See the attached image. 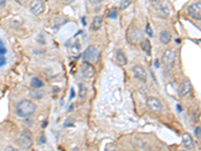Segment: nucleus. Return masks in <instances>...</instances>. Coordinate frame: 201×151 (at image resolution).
Listing matches in <instances>:
<instances>
[{"label":"nucleus","mask_w":201,"mask_h":151,"mask_svg":"<svg viewBox=\"0 0 201 151\" xmlns=\"http://www.w3.org/2000/svg\"><path fill=\"white\" fill-rule=\"evenodd\" d=\"M15 111L18 117L28 118L33 115L36 111V105L29 100H21L15 106Z\"/></svg>","instance_id":"1"},{"label":"nucleus","mask_w":201,"mask_h":151,"mask_svg":"<svg viewBox=\"0 0 201 151\" xmlns=\"http://www.w3.org/2000/svg\"><path fill=\"white\" fill-rule=\"evenodd\" d=\"M17 144L21 149H30L33 146V137L32 133L28 129H24L18 134L17 136Z\"/></svg>","instance_id":"2"},{"label":"nucleus","mask_w":201,"mask_h":151,"mask_svg":"<svg viewBox=\"0 0 201 151\" xmlns=\"http://www.w3.org/2000/svg\"><path fill=\"white\" fill-rule=\"evenodd\" d=\"M126 38L131 44H139L144 39V33L136 25H131L126 31Z\"/></svg>","instance_id":"3"},{"label":"nucleus","mask_w":201,"mask_h":151,"mask_svg":"<svg viewBox=\"0 0 201 151\" xmlns=\"http://www.w3.org/2000/svg\"><path fill=\"white\" fill-rule=\"evenodd\" d=\"M83 57L84 62H88L91 63H97L100 57V52L95 46H89L84 50Z\"/></svg>","instance_id":"4"},{"label":"nucleus","mask_w":201,"mask_h":151,"mask_svg":"<svg viewBox=\"0 0 201 151\" xmlns=\"http://www.w3.org/2000/svg\"><path fill=\"white\" fill-rule=\"evenodd\" d=\"M176 60V52L172 49H167L162 55V63L166 68L171 69L174 67Z\"/></svg>","instance_id":"5"},{"label":"nucleus","mask_w":201,"mask_h":151,"mask_svg":"<svg viewBox=\"0 0 201 151\" xmlns=\"http://www.w3.org/2000/svg\"><path fill=\"white\" fill-rule=\"evenodd\" d=\"M146 106L150 111H152V112H154L156 114L161 113L163 110V105H162V103L160 102V100L153 96H150L147 98Z\"/></svg>","instance_id":"6"},{"label":"nucleus","mask_w":201,"mask_h":151,"mask_svg":"<svg viewBox=\"0 0 201 151\" xmlns=\"http://www.w3.org/2000/svg\"><path fill=\"white\" fill-rule=\"evenodd\" d=\"M29 9L31 13L35 16H40L42 13L44 12V3L41 0H31L29 2Z\"/></svg>","instance_id":"7"},{"label":"nucleus","mask_w":201,"mask_h":151,"mask_svg":"<svg viewBox=\"0 0 201 151\" xmlns=\"http://www.w3.org/2000/svg\"><path fill=\"white\" fill-rule=\"evenodd\" d=\"M132 71H133V75L135 77V79H137V80L140 81L143 84H145L147 82V80H148L147 71L142 66H140V65L134 66L133 69H132Z\"/></svg>","instance_id":"8"},{"label":"nucleus","mask_w":201,"mask_h":151,"mask_svg":"<svg viewBox=\"0 0 201 151\" xmlns=\"http://www.w3.org/2000/svg\"><path fill=\"white\" fill-rule=\"evenodd\" d=\"M187 13L192 19L200 21L201 20V4L200 2L197 3H193L189 5V7L187 8Z\"/></svg>","instance_id":"9"},{"label":"nucleus","mask_w":201,"mask_h":151,"mask_svg":"<svg viewBox=\"0 0 201 151\" xmlns=\"http://www.w3.org/2000/svg\"><path fill=\"white\" fill-rule=\"evenodd\" d=\"M81 74L84 78L86 79H92L94 78L95 74H96V69L91 63L84 62L81 68Z\"/></svg>","instance_id":"10"},{"label":"nucleus","mask_w":201,"mask_h":151,"mask_svg":"<svg viewBox=\"0 0 201 151\" xmlns=\"http://www.w3.org/2000/svg\"><path fill=\"white\" fill-rule=\"evenodd\" d=\"M178 96L180 98L187 97L192 92V84L189 80H185L178 87Z\"/></svg>","instance_id":"11"},{"label":"nucleus","mask_w":201,"mask_h":151,"mask_svg":"<svg viewBox=\"0 0 201 151\" xmlns=\"http://www.w3.org/2000/svg\"><path fill=\"white\" fill-rule=\"evenodd\" d=\"M182 145L184 148L188 150H193L195 149V144L193 141L192 136L189 133H184L182 135Z\"/></svg>","instance_id":"12"},{"label":"nucleus","mask_w":201,"mask_h":151,"mask_svg":"<svg viewBox=\"0 0 201 151\" xmlns=\"http://www.w3.org/2000/svg\"><path fill=\"white\" fill-rule=\"evenodd\" d=\"M115 60H116V63H117L118 65L122 66V67H124V66H126L127 63H128V59H127L125 52H124L122 49H118L117 52H116Z\"/></svg>","instance_id":"13"},{"label":"nucleus","mask_w":201,"mask_h":151,"mask_svg":"<svg viewBox=\"0 0 201 151\" xmlns=\"http://www.w3.org/2000/svg\"><path fill=\"white\" fill-rule=\"evenodd\" d=\"M103 21H104V19H103L102 16H100V15L95 16L91 22V30L92 31H99L103 26Z\"/></svg>","instance_id":"14"},{"label":"nucleus","mask_w":201,"mask_h":151,"mask_svg":"<svg viewBox=\"0 0 201 151\" xmlns=\"http://www.w3.org/2000/svg\"><path fill=\"white\" fill-rule=\"evenodd\" d=\"M158 6V14H159L160 17L162 18H167L170 15V8L167 4L165 3H160L157 5Z\"/></svg>","instance_id":"15"},{"label":"nucleus","mask_w":201,"mask_h":151,"mask_svg":"<svg viewBox=\"0 0 201 151\" xmlns=\"http://www.w3.org/2000/svg\"><path fill=\"white\" fill-rule=\"evenodd\" d=\"M159 39L161 41V43L163 44H168L169 42H170L172 41V34L170 31L164 29L160 32L159 34Z\"/></svg>","instance_id":"16"},{"label":"nucleus","mask_w":201,"mask_h":151,"mask_svg":"<svg viewBox=\"0 0 201 151\" xmlns=\"http://www.w3.org/2000/svg\"><path fill=\"white\" fill-rule=\"evenodd\" d=\"M139 44H140V46H141L142 50L147 55H151V42H150L149 39H143Z\"/></svg>","instance_id":"17"},{"label":"nucleus","mask_w":201,"mask_h":151,"mask_svg":"<svg viewBox=\"0 0 201 151\" xmlns=\"http://www.w3.org/2000/svg\"><path fill=\"white\" fill-rule=\"evenodd\" d=\"M44 95H45V93L42 91H39L38 89H34V90L29 91V97L32 98L34 100H40L44 97Z\"/></svg>","instance_id":"18"},{"label":"nucleus","mask_w":201,"mask_h":151,"mask_svg":"<svg viewBox=\"0 0 201 151\" xmlns=\"http://www.w3.org/2000/svg\"><path fill=\"white\" fill-rule=\"evenodd\" d=\"M30 86L32 87L33 89H41L42 87L44 86V84L40 79L37 78V77H33V78L31 79Z\"/></svg>","instance_id":"19"},{"label":"nucleus","mask_w":201,"mask_h":151,"mask_svg":"<svg viewBox=\"0 0 201 151\" xmlns=\"http://www.w3.org/2000/svg\"><path fill=\"white\" fill-rule=\"evenodd\" d=\"M87 94H88V89H87L86 85L80 83L78 84V97L81 99H84L87 97Z\"/></svg>","instance_id":"20"},{"label":"nucleus","mask_w":201,"mask_h":151,"mask_svg":"<svg viewBox=\"0 0 201 151\" xmlns=\"http://www.w3.org/2000/svg\"><path fill=\"white\" fill-rule=\"evenodd\" d=\"M132 3V0H121L120 2V9L121 10H125L128 8Z\"/></svg>","instance_id":"21"},{"label":"nucleus","mask_w":201,"mask_h":151,"mask_svg":"<svg viewBox=\"0 0 201 151\" xmlns=\"http://www.w3.org/2000/svg\"><path fill=\"white\" fill-rule=\"evenodd\" d=\"M108 18H111V19H116V18L118 17V11L117 9L115 8H112L110 9L109 11H108Z\"/></svg>","instance_id":"22"},{"label":"nucleus","mask_w":201,"mask_h":151,"mask_svg":"<svg viewBox=\"0 0 201 151\" xmlns=\"http://www.w3.org/2000/svg\"><path fill=\"white\" fill-rule=\"evenodd\" d=\"M80 52H81V44L78 43V42H76V43L71 46V52H73V55H78Z\"/></svg>","instance_id":"23"},{"label":"nucleus","mask_w":201,"mask_h":151,"mask_svg":"<svg viewBox=\"0 0 201 151\" xmlns=\"http://www.w3.org/2000/svg\"><path fill=\"white\" fill-rule=\"evenodd\" d=\"M194 135H195V137H196L198 140L201 139V127L200 126L195 127V129H194Z\"/></svg>","instance_id":"24"},{"label":"nucleus","mask_w":201,"mask_h":151,"mask_svg":"<svg viewBox=\"0 0 201 151\" xmlns=\"http://www.w3.org/2000/svg\"><path fill=\"white\" fill-rule=\"evenodd\" d=\"M6 52H7V49L4 46V42L0 39V55H4Z\"/></svg>","instance_id":"25"},{"label":"nucleus","mask_w":201,"mask_h":151,"mask_svg":"<svg viewBox=\"0 0 201 151\" xmlns=\"http://www.w3.org/2000/svg\"><path fill=\"white\" fill-rule=\"evenodd\" d=\"M145 31H146L147 35L149 36V38H153V30H152V28H151L150 24H147V25H146V28H145Z\"/></svg>","instance_id":"26"},{"label":"nucleus","mask_w":201,"mask_h":151,"mask_svg":"<svg viewBox=\"0 0 201 151\" xmlns=\"http://www.w3.org/2000/svg\"><path fill=\"white\" fill-rule=\"evenodd\" d=\"M5 65H6V59H5L4 55H0V68Z\"/></svg>","instance_id":"27"},{"label":"nucleus","mask_w":201,"mask_h":151,"mask_svg":"<svg viewBox=\"0 0 201 151\" xmlns=\"http://www.w3.org/2000/svg\"><path fill=\"white\" fill-rule=\"evenodd\" d=\"M15 1H16L18 4L22 5V6H25V5H27V4H28L29 0H15Z\"/></svg>","instance_id":"28"},{"label":"nucleus","mask_w":201,"mask_h":151,"mask_svg":"<svg viewBox=\"0 0 201 151\" xmlns=\"http://www.w3.org/2000/svg\"><path fill=\"white\" fill-rule=\"evenodd\" d=\"M102 1H103V0H89V4H92V5L100 4V3H102Z\"/></svg>","instance_id":"29"},{"label":"nucleus","mask_w":201,"mask_h":151,"mask_svg":"<svg viewBox=\"0 0 201 151\" xmlns=\"http://www.w3.org/2000/svg\"><path fill=\"white\" fill-rule=\"evenodd\" d=\"M60 1H62V3L65 4V5H70L71 3H73V2H75L76 0H60Z\"/></svg>","instance_id":"30"},{"label":"nucleus","mask_w":201,"mask_h":151,"mask_svg":"<svg viewBox=\"0 0 201 151\" xmlns=\"http://www.w3.org/2000/svg\"><path fill=\"white\" fill-rule=\"evenodd\" d=\"M150 2H151V4H152V5H154V6H157V5L161 2V0H150Z\"/></svg>","instance_id":"31"},{"label":"nucleus","mask_w":201,"mask_h":151,"mask_svg":"<svg viewBox=\"0 0 201 151\" xmlns=\"http://www.w3.org/2000/svg\"><path fill=\"white\" fill-rule=\"evenodd\" d=\"M75 96H76V94H75V90H73V88L70 89V99L71 100V99H73L75 98Z\"/></svg>","instance_id":"32"},{"label":"nucleus","mask_w":201,"mask_h":151,"mask_svg":"<svg viewBox=\"0 0 201 151\" xmlns=\"http://www.w3.org/2000/svg\"><path fill=\"white\" fill-rule=\"evenodd\" d=\"M40 143H41V144L45 143V136H44V134H41L40 135Z\"/></svg>","instance_id":"33"},{"label":"nucleus","mask_w":201,"mask_h":151,"mask_svg":"<svg viewBox=\"0 0 201 151\" xmlns=\"http://www.w3.org/2000/svg\"><path fill=\"white\" fill-rule=\"evenodd\" d=\"M0 6L1 7L5 6V0H0Z\"/></svg>","instance_id":"34"},{"label":"nucleus","mask_w":201,"mask_h":151,"mask_svg":"<svg viewBox=\"0 0 201 151\" xmlns=\"http://www.w3.org/2000/svg\"><path fill=\"white\" fill-rule=\"evenodd\" d=\"M177 110H178V112H182V107L180 105H177Z\"/></svg>","instance_id":"35"},{"label":"nucleus","mask_w":201,"mask_h":151,"mask_svg":"<svg viewBox=\"0 0 201 151\" xmlns=\"http://www.w3.org/2000/svg\"><path fill=\"white\" fill-rule=\"evenodd\" d=\"M6 150H13V151H16V149H15L14 147H11V146H10V147H7V148H6Z\"/></svg>","instance_id":"36"},{"label":"nucleus","mask_w":201,"mask_h":151,"mask_svg":"<svg viewBox=\"0 0 201 151\" xmlns=\"http://www.w3.org/2000/svg\"><path fill=\"white\" fill-rule=\"evenodd\" d=\"M155 67H156V68H159V62H158L157 60H155Z\"/></svg>","instance_id":"37"},{"label":"nucleus","mask_w":201,"mask_h":151,"mask_svg":"<svg viewBox=\"0 0 201 151\" xmlns=\"http://www.w3.org/2000/svg\"><path fill=\"white\" fill-rule=\"evenodd\" d=\"M46 124H47V122H45V123H44V122H43V124H42V128H45V127H46Z\"/></svg>","instance_id":"38"}]
</instances>
